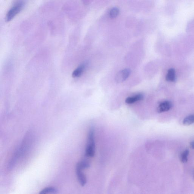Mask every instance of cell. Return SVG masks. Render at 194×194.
Here are the masks:
<instances>
[{"mask_svg":"<svg viewBox=\"0 0 194 194\" xmlns=\"http://www.w3.org/2000/svg\"><path fill=\"white\" fill-rule=\"evenodd\" d=\"M173 106L171 102L168 101H164L159 104L157 108L158 112L160 113L168 111L171 109Z\"/></svg>","mask_w":194,"mask_h":194,"instance_id":"obj_5","label":"cell"},{"mask_svg":"<svg viewBox=\"0 0 194 194\" xmlns=\"http://www.w3.org/2000/svg\"><path fill=\"white\" fill-rule=\"evenodd\" d=\"M57 189L53 187H47L44 188L39 193L40 194H56L58 192Z\"/></svg>","mask_w":194,"mask_h":194,"instance_id":"obj_9","label":"cell"},{"mask_svg":"<svg viewBox=\"0 0 194 194\" xmlns=\"http://www.w3.org/2000/svg\"><path fill=\"white\" fill-rule=\"evenodd\" d=\"M82 170L83 169L76 166V172L78 181H79L80 185L82 186H83L86 185L87 180L86 177L82 172Z\"/></svg>","mask_w":194,"mask_h":194,"instance_id":"obj_4","label":"cell"},{"mask_svg":"<svg viewBox=\"0 0 194 194\" xmlns=\"http://www.w3.org/2000/svg\"><path fill=\"white\" fill-rule=\"evenodd\" d=\"M119 14V10L117 8H114L110 12V16L111 18H115Z\"/></svg>","mask_w":194,"mask_h":194,"instance_id":"obj_13","label":"cell"},{"mask_svg":"<svg viewBox=\"0 0 194 194\" xmlns=\"http://www.w3.org/2000/svg\"><path fill=\"white\" fill-rule=\"evenodd\" d=\"M143 99V95L142 94H138L134 96L129 97L126 99L125 102L127 104H132L142 100Z\"/></svg>","mask_w":194,"mask_h":194,"instance_id":"obj_6","label":"cell"},{"mask_svg":"<svg viewBox=\"0 0 194 194\" xmlns=\"http://www.w3.org/2000/svg\"><path fill=\"white\" fill-rule=\"evenodd\" d=\"M194 123V115H190L186 117L183 121V125L189 126Z\"/></svg>","mask_w":194,"mask_h":194,"instance_id":"obj_11","label":"cell"},{"mask_svg":"<svg viewBox=\"0 0 194 194\" xmlns=\"http://www.w3.org/2000/svg\"><path fill=\"white\" fill-rule=\"evenodd\" d=\"M95 129L92 127L89 129L88 136L87 142L85 149V156L88 157H92L95 155Z\"/></svg>","mask_w":194,"mask_h":194,"instance_id":"obj_1","label":"cell"},{"mask_svg":"<svg viewBox=\"0 0 194 194\" xmlns=\"http://www.w3.org/2000/svg\"><path fill=\"white\" fill-rule=\"evenodd\" d=\"M24 4L25 3L23 1H19L16 3L7 12L5 17L6 21H11L19 14L24 8Z\"/></svg>","mask_w":194,"mask_h":194,"instance_id":"obj_2","label":"cell"},{"mask_svg":"<svg viewBox=\"0 0 194 194\" xmlns=\"http://www.w3.org/2000/svg\"><path fill=\"white\" fill-rule=\"evenodd\" d=\"M85 68V65H82L74 71L72 73V77H78L81 76L84 71Z\"/></svg>","mask_w":194,"mask_h":194,"instance_id":"obj_8","label":"cell"},{"mask_svg":"<svg viewBox=\"0 0 194 194\" xmlns=\"http://www.w3.org/2000/svg\"><path fill=\"white\" fill-rule=\"evenodd\" d=\"M190 145L191 147H192V149H194V141L191 142Z\"/></svg>","mask_w":194,"mask_h":194,"instance_id":"obj_14","label":"cell"},{"mask_svg":"<svg viewBox=\"0 0 194 194\" xmlns=\"http://www.w3.org/2000/svg\"><path fill=\"white\" fill-rule=\"evenodd\" d=\"M131 71L129 69H125L120 71L116 75L115 80L117 83H121L126 80L131 74Z\"/></svg>","mask_w":194,"mask_h":194,"instance_id":"obj_3","label":"cell"},{"mask_svg":"<svg viewBox=\"0 0 194 194\" xmlns=\"http://www.w3.org/2000/svg\"><path fill=\"white\" fill-rule=\"evenodd\" d=\"M90 163L87 160H83L79 162L77 164L76 166L82 169L88 168L90 167Z\"/></svg>","mask_w":194,"mask_h":194,"instance_id":"obj_10","label":"cell"},{"mask_svg":"<svg viewBox=\"0 0 194 194\" xmlns=\"http://www.w3.org/2000/svg\"><path fill=\"white\" fill-rule=\"evenodd\" d=\"M176 73L174 69L173 68L169 69L166 76V80L167 81L173 82L176 80Z\"/></svg>","mask_w":194,"mask_h":194,"instance_id":"obj_7","label":"cell"},{"mask_svg":"<svg viewBox=\"0 0 194 194\" xmlns=\"http://www.w3.org/2000/svg\"><path fill=\"white\" fill-rule=\"evenodd\" d=\"M189 153V150H185L180 156V160L182 163H185L188 161V156Z\"/></svg>","mask_w":194,"mask_h":194,"instance_id":"obj_12","label":"cell"}]
</instances>
